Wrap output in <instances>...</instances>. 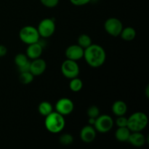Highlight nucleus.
<instances>
[{"instance_id": "c756f323", "label": "nucleus", "mask_w": 149, "mask_h": 149, "mask_svg": "<svg viewBox=\"0 0 149 149\" xmlns=\"http://www.w3.org/2000/svg\"><path fill=\"white\" fill-rule=\"evenodd\" d=\"M88 122H89V125H90L94 126V124H95V119H94V118H89Z\"/></svg>"}, {"instance_id": "393cba45", "label": "nucleus", "mask_w": 149, "mask_h": 149, "mask_svg": "<svg viewBox=\"0 0 149 149\" xmlns=\"http://www.w3.org/2000/svg\"><path fill=\"white\" fill-rule=\"evenodd\" d=\"M40 1L45 7L48 8H53L59 3V0H40Z\"/></svg>"}, {"instance_id": "5701e85b", "label": "nucleus", "mask_w": 149, "mask_h": 149, "mask_svg": "<svg viewBox=\"0 0 149 149\" xmlns=\"http://www.w3.org/2000/svg\"><path fill=\"white\" fill-rule=\"evenodd\" d=\"M59 142L61 145L70 146L74 142V137L69 133H63L60 136Z\"/></svg>"}, {"instance_id": "412c9836", "label": "nucleus", "mask_w": 149, "mask_h": 149, "mask_svg": "<svg viewBox=\"0 0 149 149\" xmlns=\"http://www.w3.org/2000/svg\"><path fill=\"white\" fill-rule=\"evenodd\" d=\"M33 77L34 76L30 71L20 73V76H19V81L23 84H29L33 81Z\"/></svg>"}, {"instance_id": "f3484780", "label": "nucleus", "mask_w": 149, "mask_h": 149, "mask_svg": "<svg viewBox=\"0 0 149 149\" xmlns=\"http://www.w3.org/2000/svg\"><path fill=\"white\" fill-rule=\"evenodd\" d=\"M119 36L123 40L126 42H130L136 37V31L134 28L130 27V26H128L125 29L123 28Z\"/></svg>"}, {"instance_id": "39448f33", "label": "nucleus", "mask_w": 149, "mask_h": 149, "mask_svg": "<svg viewBox=\"0 0 149 149\" xmlns=\"http://www.w3.org/2000/svg\"><path fill=\"white\" fill-rule=\"evenodd\" d=\"M61 72L68 79L78 77L80 69L77 61L66 59L61 65Z\"/></svg>"}, {"instance_id": "423d86ee", "label": "nucleus", "mask_w": 149, "mask_h": 149, "mask_svg": "<svg viewBox=\"0 0 149 149\" xmlns=\"http://www.w3.org/2000/svg\"><path fill=\"white\" fill-rule=\"evenodd\" d=\"M113 120L110 116L106 114L99 115L95 119L94 127L100 133H107L113 128Z\"/></svg>"}, {"instance_id": "ddd939ff", "label": "nucleus", "mask_w": 149, "mask_h": 149, "mask_svg": "<svg viewBox=\"0 0 149 149\" xmlns=\"http://www.w3.org/2000/svg\"><path fill=\"white\" fill-rule=\"evenodd\" d=\"M42 52H43V46L39 43V41L36 43H33L28 45L26 55L30 59L34 60L36 59V58H40Z\"/></svg>"}, {"instance_id": "b1692460", "label": "nucleus", "mask_w": 149, "mask_h": 149, "mask_svg": "<svg viewBox=\"0 0 149 149\" xmlns=\"http://www.w3.org/2000/svg\"><path fill=\"white\" fill-rule=\"evenodd\" d=\"M87 116L89 118L96 119L100 115V109L96 106H91L88 108L87 111Z\"/></svg>"}, {"instance_id": "c85d7f7f", "label": "nucleus", "mask_w": 149, "mask_h": 149, "mask_svg": "<svg viewBox=\"0 0 149 149\" xmlns=\"http://www.w3.org/2000/svg\"><path fill=\"white\" fill-rule=\"evenodd\" d=\"M7 53V49L5 46L0 45V58L5 56Z\"/></svg>"}, {"instance_id": "aec40b11", "label": "nucleus", "mask_w": 149, "mask_h": 149, "mask_svg": "<svg viewBox=\"0 0 149 149\" xmlns=\"http://www.w3.org/2000/svg\"><path fill=\"white\" fill-rule=\"evenodd\" d=\"M83 87V82L79 78L76 77V78L71 79L69 83V88L74 93H78L81 91Z\"/></svg>"}, {"instance_id": "f8f14e48", "label": "nucleus", "mask_w": 149, "mask_h": 149, "mask_svg": "<svg viewBox=\"0 0 149 149\" xmlns=\"http://www.w3.org/2000/svg\"><path fill=\"white\" fill-rule=\"evenodd\" d=\"M96 130L94 126L92 125H86L80 132V138L81 140L85 143H90L93 142L96 138Z\"/></svg>"}, {"instance_id": "7c9ffc66", "label": "nucleus", "mask_w": 149, "mask_h": 149, "mask_svg": "<svg viewBox=\"0 0 149 149\" xmlns=\"http://www.w3.org/2000/svg\"><path fill=\"white\" fill-rule=\"evenodd\" d=\"M146 97H148L149 95H148V86H147L146 90Z\"/></svg>"}, {"instance_id": "7ed1b4c3", "label": "nucleus", "mask_w": 149, "mask_h": 149, "mask_svg": "<svg viewBox=\"0 0 149 149\" xmlns=\"http://www.w3.org/2000/svg\"><path fill=\"white\" fill-rule=\"evenodd\" d=\"M148 117L143 112H135L127 118V127L131 132H142L148 125Z\"/></svg>"}, {"instance_id": "bb28decb", "label": "nucleus", "mask_w": 149, "mask_h": 149, "mask_svg": "<svg viewBox=\"0 0 149 149\" xmlns=\"http://www.w3.org/2000/svg\"><path fill=\"white\" fill-rule=\"evenodd\" d=\"M92 0H70L71 3L75 6H84L90 3Z\"/></svg>"}, {"instance_id": "a211bd4d", "label": "nucleus", "mask_w": 149, "mask_h": 149, "mask_svg": "<svg viewBox=\"0 0 149 149\" xmlns=\"http://www.w3.org/2000/svg\"><path fill=\"white\" fill-rule=\"evenodd\" d=\"M38 111L39 113L43 116H47L53 111L52 104L48 101H42L38 106Z\"/></svg>"}, {"instance_id": "9b49d317", "label": "nucleus", "mask_w": 149, "mask_h": 149, "mask_svg": "<svg viewBox=\"0 0 149 149\" xmlns=\"http://www.w3.org/2000/svg\"><path fill=\"white\" fill-rule=\"evenodd\" d=\"M47 68V63L45 60L39 58L33 60L30 64V72L34 77H38L44 74Z\"/></svg>"}, {"instance_id": "f03ea898", "label": "nucleus", "mask_w": 149, "mask_h": 149, "mask_svg": "<svg viewBox=\"0 0 149 149\" xmlns=\"http://www.w3.org/2000/svg\"><path fill=\"white\" fill-rule=\"evenodd\" d=\"M65 125V119L63 115L57 111H52L45 116V126L47 130L52 134L61 132L64 129Z\"/></svg>"}, {"instance_id": "9d476101", "label": "nucleus", "mask_w": 149, "mask_h": 149, "mask_svg": "<svg viewBox=\"0 0 149 149\" xmlns=\"http://www.w3.org/2000/svg\"><path fill=\"white\" fill-rule=\"evenodd\" d=\"M84 49L79 45H72L66 48L65 55L66 59L77 61L84 57Z\"/></svg>"}, {"instance_id": "6ab92c4d", "label": "nucleus", "mask_w": 149, "mask_h": 149, "mask_svg": "<svg viewBox=\"0 0 149 149\" xmlns=\"http://www.w3.org/2000/svg\"><path fill=\"white\" fill-rule=\"evenodd\" d=\"M92 39L89 35L82 33L80 35L77 39V45H79L83 49H86L92 45Z\"/></svg>"}, {"instance_id": "2eb2a0df", "label": "nucleus", "mask_w": 149, "mask_h": 149, "mask_svg": "<svg viewBox=\"0 0 149 149\" xmlns=\"http://www.w3.org/2000/svg\"><path fill=\"white\" fill-rule=\"evenodd\" d=\"M112 112L116 116H124L127 111V106L122 100H116L112 105Z\"/></svg>"}, {"instance_id": "4468645a", "label": "nucleus", "mask_w": 149, "mask_h": 149, "mask_svg": "<svg viewBox=\"0 0 149 149\" xmlns=\"http://www.w3.org/2000/svg\"><path fill=\"white\" fill-rule=\"evenodd\" d=\"M128 142L135 147H142L145 145L146 139L141 132H131Z\"/></svg>"}, {"instance_id": "a878e982", "label": "nucleus", "mask_w": 149, "mask_h": 149, "mask_svg": "<svg viewBox=\"0 0 149 149\" xmlns=\"http://www.w3.org/2000/svg\"><path fill=\"white\" fill-rule=\"evenodd\" d=\"M116 125L118 127H123L127 126V118L124 116H119L116 120Z\"/></svg>"}, {"instance_id": "cd10ccee", "label": "nucleus", "mask_w": 149, "mask_h": 149, "mask_svg": "<svg viewBox=\"0 0 149 149\" xmlns=\"http://www.w3.org/2000/svg\"><path fill=\"white\" fill-rule=\"evenodd\" d=\"M30 64L31 62L29 61L28 63H26L24 65L21 67H19L18 68V71H20V73H23V72H29L30 71Z\"/></svg>"}, {"instance_id": "4be33fe9", "label": "nucleus", "mask_w": 149, "mask_h": 149, "mask_svg": "<svg viewBox=\"0 0 149 149\" xmlns=\"http://www.w3.org/2000/svg\"><path fill=\"white\" fill-rule=\"evenodd\" d=\"M28 58H28L26 54L19 53L17 55H16L15 57L14 62L15 63V65L17 66V68H19V67L23 66L26 63L29 62V59Z\"/></svg>"}, {"instance_id": "0eeeda50", "label": "nucleus", "mask_w": 149, "mask_h": 149, "mask_svg": "<svg viewBox=\"0 0 149 149\" xmlns=\"http://www.w3.org/2000/svg\"><path fill=\"white\" fill-rule=\"evenodd\" d=\"M104 29L108 34L116 37L120 35L123 29V24L119 19L116 17H110L105 22Z\"/></svg>"}, {"instance_id": "20e7f679", "label": "nucleus", "mask_w": 149, "mask_h": 149, "mask_svg": "<svg viewBox=\"0 0 149 149\" xmlns=\"http://www.w3.org/2000/svg\"><path fill=\"white\" fill-rule=\"evenodd\" d=\"M19 38L23 43L29 45L39 42L40 35L36 28L32 26H26L20 29Z\"/></svg>"}, {"instance_id": "dca6fc26", "label": "nucleus", "mask_w": 149, "mask_h": 149, "mask_svg": "<svg viewBox=\"0 0 149 149\" xmlns=\"http://www.w3.org/2000/svg\"><path fill=\"white\" fill-rule=\"evenodd\" d=\"M130 133L131 131L127 127H118L115 132V138L119 142H127L129 139Z\"/></svg>"}, {"instance_id": "1a4fd4ad", "label": "nucleus", "mask_w": 149, "mask_h": 149, "mask_svg": "<svg viewBox=\"0 0 149 149\" xmlns=\"http://www.w3.org/2000/svg\"><path fill=\"white\" fill-rule=\"evenodd\" d=\"M55 109L58 113L65 116L72 113L74 109V104L70 99L63 97L57 101L55 104Z\"/></svg>"}, {"instance_id": "6e6552de", "label": "nucleus", "mask_w": 149, "mask_h": 149, "mask_svg": "<svg viewBox=\"0 0 149 149\" xmlns=\"http://www.w3.org/2000/svg\"><path fill=\"white\" fill-rule=\"evenodd\" d=\"M39 32L40 37L49 38L52 36L55 31V23L52 19L45 18L40 21L36 28Z\"/></svg>"}, {"instance_id": "f257e3e1", "label": "nucleus", "mask_w": 149, "mask_h": 149, "mask_svg": "<svg viewBox=\"0 0 149 149\" xmlns=\"http://www.w3.org/2000/svg\"><path fill=\"white\" fill-rule=\"evenodd\" d=\"M83 58L90 66L99 68L104 64L106 59V53L101 46L92 44L90 47L84 49Z\"/></svg>"}]
</instances>
